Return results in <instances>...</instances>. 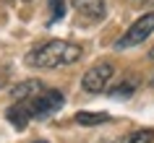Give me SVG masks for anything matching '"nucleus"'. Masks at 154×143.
Returning <instances> with one entry per match:
<instances>
[{"label":"nucleus","mask_w":154,"mask_h":143,"mask_svg":"<svg viewBox=\"0 0 154 143\" xmlns=\"http://www.w3.org/2000/svg\"><path fill=\"white\" fill-rule=\"evenodd\" d=\"M84 55V49L73 42L65 39H50L39 47H34L26 55V65L29 68H39V70H55V68H68V65L79 63Z\"/></svg>","instance_id":"1"},{"label":"nucleus","mask_w":154,"mask_h":143,"mask_svg":"<svg viewBox=\"0 0 154 143\" xmlns=\"http://www.w3.org/2000/svg\"><path fill=\"white\" fill-rule=\"evenodd\" d=\"M21 107L24 112L29 115V120H45L50 115H55L60 107L65 104V96L63 91H57V88H42L39 94L29 96V99H21Z\"/></svg>","instance_id":"2"},{"label":"nucleus","mask_w":154,"mask_h":143,"mask_svg":"<svg viewBox=\"0 0 154 143\" xmlns=\"http://www.w3.org/2000/svg\"><path fill=\"white\" fill-rule=\"evenodd\" d=\"M154 34V10L144 13L141 18H136L133 24L123 31V37L115 42V49L120 52V49H131V47H138L141 42H146L149 37Z\"/></svg>","instance_id":"3"},{"label":"nucleus","mask_w":154,"mask_h":143,"mask_svg":"<svg viewBox=\"0 0 154 143\" xmlns=\"http://www.w3.org/2000/svg\"><path fill=\"white\" fill-rule=\"evenodd\" d=\"M112 76H115L112 63H97V65H91L89 70L84 73L81 88L86 91V94H102V91L107 88V83L112 81Z\"/></svg>","instance_id":"4"},{"label":"nucleus","mask_w":154,"mask_h":143,"mask_svg":"<svg viewBox=\"0 0 154 143\" xmlns=\"http://www.w3.org/2000/svg\"><path fill=\"white\" fill-rule=\"evenodd\" d=\"M76 13L84 18H89V21H99V18H105L107 13V3L105 0H71Z\"/></svg>","instance_id":"5"},{"label":"nucleus","mask_w":154,"mask_h":143,"mask_svg":"<svg viewBox=\"0 0 154 143\" xmlns=\"http://www.w3.org/2000/svg\"><path fill=\"white\" fill-rule=\"evenodd\" d=\"M42 88H45V83H42L39 78H29V81H21V83H16V86L11 88V99H13V102H21V99H29V96L39 94Z\"/></svg>","instance_id":"6"},{"label":"nucleus","mask_w":154,"mask_h":143,"mask_svg":"<svg viewBox=\"0 0 154 143\" xmlns=\"http://www.w3.org/2000/svg\"><path fill=\"white\" fill-rule=\"evenodd\" d=\"M154 141V130H133V133H128V135H123V138H118V141H112V143H152Z\"/></svg>","instance_id":"7"},{"label":"nucleus","mask_w":154,"mask_h":143,"mask_svg":"<svg viewBox=\"0 0 154 143\" xmlns=\"http://www.w3.org/2000/svg\"><path fill=\"white\" fill-rule=\"evenodd\" d=\"M76 122L79 125H102V122H110V115H105V112H79Z\"/></svg>","instance_id":"8"},{"label":"nucleus","mask_w":154,"mask_h":143,"mask_svg":"<svg viewBox=\"0 0 154 143\" xmlns=\"http://www.w3.org/2000/svg\"><path fill=\"white\" fill-rule=\"evenodd\" d=\"M133 91H136V81H123V83H118V86L110 88V96H118V99H128Z\"/></svg>","instance_id":"9"},{"label":"nucleus","mask_w":154,"mask_h":143,"mask_svg":"<svg viewBox=\"0 0 154 143\" xmlns=\"http://www.w3.org/2000/svg\"><path fill=\"white\" fill-rule=\"evenodd\" d=\"M47 8H50V24H55L65 16V0H47Z\"/></svg>","instance_id":"10"},{"label":"nucleus","mask_w":154,"mask_h":143,"mask_svg":"<svg viewBox=\"0 0 154 143\" xmlns=\"http://www.w3.org/2000/svg\"><path fill=\"white\" fill-rule=\"evenodd\" d=\"M34 143H47V141H34Z\"/></svg>","instance_id":"11"},{"label":"nucleus","mask_w":154,"mask_h":143,"mask_svg":"<svg viewBox=\"0 0 154 143\" xmlns=\"http://www.w3.org/2000/svg\"><path fill=\"white\" fill-rule=\"evenodd\" d=\"M152 86H154V76H152Z\"/></svg>","instance_id":"12"},{"label":"nucleus","mask_w":154,"mask_h":143,"mask_svg":"<svg viewBox=\"0 0 154 143\" xmlns=\"http://www.w3.org/2000/svg\"><path fill=\"white\" fill-rule=\"evenodd\" d=\"M152 60H154V49H152Z\"/></svg>","instance_id":"13"},{"label":"nucleus","mask_w":154,"mask_h":143,"mask_svg":"<svg viewBox=\"0 0 154 143\" xmlns=\"http://www.w3.org/2000/svg\"><path fill=\"white\" fill-rule=\"evenodd\" d=\"M0 86H3V78H0Z\"/></svg>","instance_id":"14"}]
</instances>
